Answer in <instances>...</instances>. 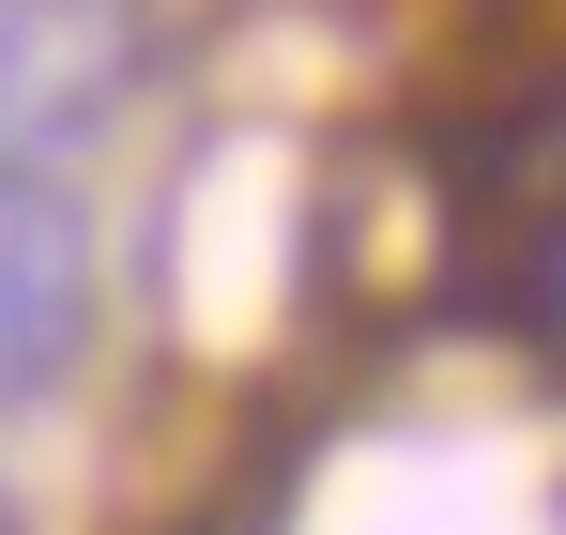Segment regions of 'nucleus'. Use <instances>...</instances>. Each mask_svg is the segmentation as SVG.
Wrapping results in <instances>:
<instances>
[{
    "label": "nucleus",
    "mask_w": 566,
    "mask_h": 535,
    "mask_svg": "<svg viewBox=\"0 0 566 535\" xmlns=\"http://www.w3.org/2000/svg\"><path fill=\"white\" fill-rule=\"evenodd\" d=\"M93 306H107V245H93L77 169L0 154V413H31L62 367L93 353Z\"/></svg>",
    "instance_id": "f257e3e1"
},
{
    "label": "nucleus",
    "mask_w": 566,
    "mask_h": 535,
    "mask_svg": "<svg viewBox=\"0 0 566 535\" xmlns=\"http://www.w3.org/2000/svg\"><path fill=\"white\" fill-rule=\"evenodd\" d=\"M138 77H154V15L138 0H0V154L62 169V138L123 123Z\"/></svg>",
    "instance_id": "f03ea898"
},
{
    "label": "nucleus",
    "mask_w": 566,
    "mask_h": 535,
    "mask_svg": "<svg viewBox=\"0 0 566 535\" xmlns=\"http://www.w3.org/2000/svg\"><path fill=\"white\" fill-rule=\"evenodd\" d=\"M0 535H31V505H15V490H0Z\"/></svg>",
    "instance_id": "7ed1b4c3"
}]
</instances>
